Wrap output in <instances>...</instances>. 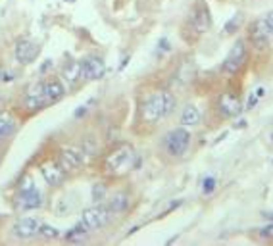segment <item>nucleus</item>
<instances>
[{"instance_id":"f257e3e1","label":"nucleus","mask_w":273,"mask_h":246,"mask_svg":"<svg viewBox=\"0 0 273 246\" xmlns=\"http://www.w3.org/2000/svg\"><path fill=\"white\" fill-rule=\"evenodd\" d=\"M173 108H175V96L169 91H156L146 96V100L141 104V118L146 123H154L171 114Z\"/></svg>"},{"instance_id":"f03ea898","label":"nucleus","mask_w":273,"mask_h":246,"mask_svg":"<svg viewBox=\"0 0 273 246\" xmlns=\"http://www.w3.org/2000/svg\"><path fill=\"white\" fill-rule=\"evenodd\" d=\"M135 162V150L133 146L129 144H120L116 150H112L108 156H106V171L108 173H125L129 167L133 166Z\"/></svg>"},{"instance_id":"7ed1b4c3","label":"nucleus","mask_w":273,"mask_h":246,"mask_svg":"<svg viewBox=\"0 0 273 246\" xmlns=\"http://www.w3.org/2000/svg\"><path fill=\"white\" fill-rule=\"evenodd\" d=\"M191 146V133L185 127H177L164 137V148L169 156H183Z\"/></svg>"},{"instance_id":"20e7f679","label":"nucleus","mask_w":273,"mask_h":246,"mask_svg":"<svg viewBox=\"0 0 273 246\" xmlns=\"http://www.w3.org/2000/svg\"><path fill=\"white\" fill-rule=\"evenodd\" d=\"M246 58H248L246 42L239 39L233 44V47H231V50H229L227 58L223 60V65H221V70H223L225 73H237L242 68V65H244Z\"/></svg>"},{"instance_id":"39448f33","label":"nucleus","mask_w":273,"mask_h":246,"mask_svg":"<svg viewBox=\"0 0 273 246\" xmlns=\"http://www.w3.org/2000/svg\"><path fill=\"white\" fill-rule=\"evenodd\" d=\"M112 212L106 206H90L81 214V223L87 227L88 231H97L100 227H104L110 221Z\"/></svg>"},{"instance_id":"423d86ee","label":"nucleus","mask_w":273,"mask_h":246,"mask_svg":"<svg viewBox=\"0 0 273 246\" xmlns=\"http://www.w3.org/2000/svg\"><path fill=\"white\" fill-rule=\"evenodd\" d=\"M248 40L252 42V47L264 52L269 48V42H271V33L267 29L264 19H256L254 24L248 27Z\"/></svg>"},{"instance_id":"0eeeda50","label":"nucleus","mask_w":273,"mask_h":246,"mask_svg":"<svg viewBox=\"0 0 273 246\" xmlns=\"http://www.w3.org/2000/svg\"><path fill=\"white\" fill-rule=\"evenodd\" d=\"M16 202L21 210H35V208L42 206V196H40V192L35 189L33 181H27L19 187Z\"/></svg>"},{"instance_id":"6e6552de","label":"nucleus","mask_w":273,"mask_h":246,"mask_svg":"<svg viewBox=\"0 0 273 246\" xmlns=\"http://www.w3.org/2000/svg\"><path fill=\"white\" fill-rule=\"evenodd\" d=\"M85 152L81 150V148H64V150L58 154V160H56V166L67 173V171H73V169H77L85 164Z\"/></svg>"},{"instance_id":"1a4fd4ad","label":"nucleus","mask_w":273,"mask_h":246,"mask_svg":"<svg viewBox=\"0 0 273 246\" xmlns=\"http://www.w3.org/2000/svg\"><path fill=\"white\" fill-rule=\"evenodd\" d=\"M81 73H83V79L88 81H97L102 79L106 73V64L102 58L98 56H87L81 60Z\"/></svg>"},{"instance_id":"9d476101","label":"nucleus","mask_w":273,"mask_h":246,"mask_svg":"<svg viewBox=\"0 0 273 246\" xmlns=\"http://www.w3.org/2000/svg\"><path fill=\"white\" fill-rule=\"evenodd\" d=\"M189 24L194 29V33L202 35L204 31H208L210 25H212V16H210V8L206 4H196L191 12V17H189Z\"/></svg>"},{"instance_id":"9b49d317","label":"nucleus","mask_w":273,"mask_h":246,"mask_svg":"<svg viewBox=\"0 0 273 246\" xmlns=\"http://www.w3.org/2000/svg\"><path fill=\"white\" fill-rule=\"evenodd\" d=\"M39 44L29 39H19L16 42V48H14V54H16L19 64H31L33 60L39 56Z\"/></svg>"},{"instance_id":"f8f14e48","label":"nucleus","mask_w":273,"mask_h":246,"mask_svg":"<svg viewBox=\"0 0 273 246\" xmlns=\"http://www.w3.org/2000/svg\"><path fill=\"white\" fill-rule=\"evenodd\" d=\"M242 110V104H241V98L233 93H223V95L219 96V114L223 116V118H235V116H239Z\"/></svg>"},{"instance_id":"ddd939ff","label":"nucleus","mask_w":273,"mask_h":246,"mask_svg":"<svg viewBox=\"0 0 273 246\" xmlns=\"http://www.w3.org/2000/svg\"><path fill=\"white\" fill-rule=\"evenodd\" d=\"M40 221L37 217H24L14 225V235L17 238H31L35 235H39Z\"/></svg>"},{"instance_id":"4468645a","label":"nucleus","mask_w":273,"mask_h":246,"mask_svg":"<svg viewBox=\"0 0 273 246\" xmlns=\"http://www.w3.org/2000/svg\"><path fill=\"white\" fill-rule=\"evenodd\" d=\"M39 87H40V91H42V95L47 96L49 104L58 102V100L65 95V87L62 85V81H58V79L42 81V83H39Z\"/></svg>"},{"instance_id":"2eb2a0df","label":"nucleus","mask_w":273,"mask_h":246,"mask_svg":"<svg viewBox=\"0 0 273 246\" xmlns=\"http://www.w3.org/2000/svg\"><path fill=\"white\" fill-rule=\"evenodd\" d=\"M40 173H42L44 181L49 183L50 187H56V185H60L62 179H64V171L56 166V162H54V164H42V166H40Z\"/></svg>"},{"instance_id":"dca6fc26","label":"nucleus","mask_w":273,"mask_h":246,"mask_svg":"<svg viewBox=\"0 0 273 246\" xmlns=\"http://www.w3.org/2000/svg\"><path fill=\"white\" fill-rule=\"evenodd\" d=\"M47 104H49V100H47V96L42 95V91H40L39 85L33 88V91H29L27 96H25V108H27V110H40V108H44Z\"/></svg>"},{"instance_id":"f3484780","label":"nucleus","mask_w":273,"mask_h":246,"mask_svg":"<svg viewBox=\"0 0 273 246\" xmlns=\"http://www.w3.org/2000/svg\"><path fill=\"white\" fill-rule=\"evenodd\" d=\"M198 121H200V110L194 104H187L181 111V125L194 127V125H198Z\"/></svg>"},{"instance_id":"a211bd4d","label":"nucleus","mask_w":273,"mask_h":246,"mask_svg":"<svg viewBox=\"0 0 273 246\" xmlns=\"http://www.w3.org/2000/svg\"><path fill=\"white\" fill-rule=\"evenodd\" d=\"M62 75H64V79L67 81L70 85H75L79 79H83V73H81V62H70L67 65H64Z\"/></svg>"},{"instance_id":"6ab92c4d","label":"nucleus","mask_w":273,"mask_h":246,"mask_svg":"<svg viewBox=\"0 0 273 246\" xmlns=\"http://www.w3.org/2000/svg\"><path fill=\"white\" fill-rule=\"evenodd\" d=\"M129 206V196L127 194H123V192H120V194H116V196H112V198L108 200V210L112 212V214H120V212H123V210H127Z\"/></svg>"},{"instance_id":"aec40b11","label":"nucleus","mask_w":273,"mask_h":246,"mask_svg":"<svg viewBox=\"0 0 273 246\" xmlns=\"http://www.w3.org/2000/svg\"><path fill=\"white\" fill-rule=\"evenodd\" d=\"M88 233H90V231L79 221L75 227H72V229L65 233V240H83V238H87Z\"/></svg>"},{"instance_id":"412c9836","label":"nucleus","mask_w":273,"mask_h":246,"mask_svg":"<svg viewBox=\"0 0 273 246\" xmlns=\"http://www.w3.org/2000/svg\"><path fill=\"white\" fill-rule=\"evenodd\" d=\"M16 129V121L10 118V116H0V139L8 137L14 133Z\"/></svg>"},{"instance_id":"4be33fe9","label":"nucleus","mask_w":273,"mask_h":246,"mask_svg":"<svg viewBox=\"0 0 273 246\" xmlns=\"http://www.w3.org/2000/svg\"><path fill=\"white\" fill-rule=\"evenodd\" d=\"M242 24V16L241 14H237V16H233L227 24L223 25V33H227V35H233V33L239 31V27H241Z\"/></svg>"},{"instance_id":"5701e85b","label":"nucleus","mask_w":273,"mask_h":246,"mask_svg":"<svg viewBox=\"0 0 273 246\" xmlns=\"http://www.w3.org/2000/svg\"><path fill=\"white\" fill-rule=\"evenodd\" d=\"M39 235H42V237H47V238H58L60 237V231L54 229V227H50V225H42V223H40Z\"/></svg>"},{"instance_id":"b1692460","label":"nucleus","mask_w":273,"mask_h":246,"mask_svg":"<svg viewBox=\"0 0 273 246\" xmlns=\"http://www.w3.org/2000/svg\"><path fill=\"white\" fill-rule=\"evenodd\" d=\"M216 185H217V181H216V177H206L204 181H202V192L204 194H212V192L216 191Z\"/></svg>"},{"instance_id":"393cba45","label":"nucleus","mask_w":273,"mask_h":246,"mask_svg":"<svg viewBox=\"0 0 273 246\" xmlns=\"http://www.w3.org/2000/svg\"><path fill=\"white\" fill-rule=\"evenodd\" d=\"M104 192H106L104 185H95V187H93V200H95V202H100V200L104 198Z\"/></svg>"},{"instance_id":"a878e982","label":"nucleus","mask_w":273,"mask_h":246,"mask_svg":"<svg viewBox=\"0 0 273 246\" xmlns=\"http://www.w3.org/2000/svg\"><path fill=\"white\" fill-rule=\"evenodd\" d=\"M260 237L273 238V223H269V225H265V227H262V229H260Z\"/></svg>"},{"instance_id":"bb28decb","label":"nucleus","mask_w":273,"mask_h":246,"mask_svg":"<svg viewBox=\"0 0 273 246\" xmlns=\"http://www.w3.org/2000/svg\"><path fill=\"white\" fill-rule=\"evenodd\" d=\"M264 21H265V25H267V29H269V33H271V37H273V10L265 14Z\"/></svg>"},{"instance_id":"cd10ccee","label":"nucleus","mask_w":273,"mask_h":246,"mask_svg":"<svg viewBox=\"0 0 273 246\" xmlns=\"http://www.w3.org/2000/svg\"><path fill=\"white\" fill-rule=\"evenodd\" d=\"M4 75H6V73H4V70H2V65H0V81H4Z\"/></svg>"},{"instance_id":"c85d7f7f","label":"nucleus","mask_w":273,"mask_h":246,"mask_svg":"<svg viewBox=\"0 0 273 246\" xmlns=\"http://www.w3.org/2000/svg\"><path fill=\"white\" fill-rule=\"evenodd\" d=\"M267 219H271L273 221V214H267Z\"/></svg>"}]
</instances>
